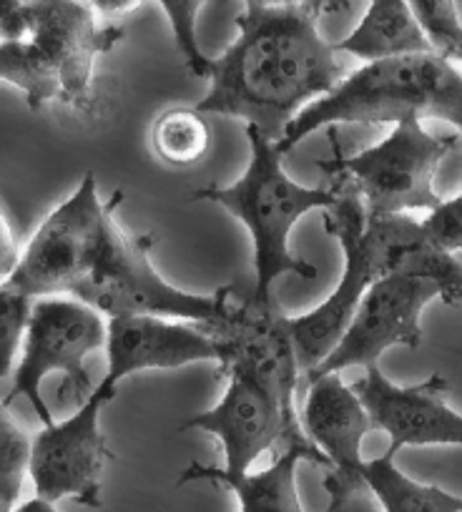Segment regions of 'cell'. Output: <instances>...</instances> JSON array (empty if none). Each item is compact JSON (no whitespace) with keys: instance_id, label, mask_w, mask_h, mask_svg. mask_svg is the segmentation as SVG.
<instances>
[{"instance_id":"cell-7","label":"cell","mask_w":462,"mask_h":512,"mask_svg":"<svg viewBox=\"0 0 462 512\" xmlns=\"http://www.w3.org/2000/svg\"><path fill=\"white\" fill-rule=\"evenodd\" d=\"M121 201L124 191H113L111 199L101 201L96 176L88 171L78 189L38 226L3 287L31 299L71 297L93 269L108 221Z\"/></svg>"},{"instance_id":"cell-2","label":"cell","mask_w":462,"mask_h":512,"mask_svg":"<svg viewBox=\"0 0 462 512\" xmlns=\"http://www.w3.org/2000/svg\"><path fill=\"white\" fill-rule=\"evenodd\" d=\"M337 204L322 211L324 231L344 251V274L337 289L314 312L289 317L297 357L304 372L317 367L350 327L365 294L380 279L400 274L407 256L427 239L422 221L410 214L367 216L360 194L344 181H332Z\"/></svg>"},{"instance_id":"cell-24","label":"cell","mask_w":462,"mask_h":512,"mask_svg":"<svg viewBox=\"0 0 462 512\" xmlns=\"http://www.w3.org/2000/svg\"><path fill=\"white\" fill-rule=\"evenodd\" d=\"M36 299L0 284V382L13 372L18 352H23L28 322Z\"/></svg>"},{"instance_id":"cell-18","label":"cell","mask_w":462,"mask_h":512,"mask_svg":"<svg viewBox=\"0 0 462 512\" xmlns=\"http://www.w3.org/2000/svg\"><path fill=\"white\" fill-rule=\"evenodd\" d=\"M334 51L350 53L365 63L435 53L425 31L417 23L410 3H402V0H375V3H370L360 26L347 38L334 43Z\"/></svg>"},{"instance_id":"cell-9","label":"cell","mask_w":462,"mask_h":512,"mask_svg":"<svg viewBox=\"0 0 462 512\" xmlns=\"http://www.w3.org/2000/svg\"><path fill=\"white\" fill-rule=\"evenodd\" d=\"M119 384L103 382L68 420L53 422L33 437L31 475L38 500L51 505L76 500L98 510L103 505L101 482L106 462L113 460L101 427V412L116 397Z\"/></svg>"},{"instance_id":"cell-29","label":"cell","mask_w":462,"mask_h":512,"mask_svg":"<svg viewBox=\"0 0 462 512\" xmlns=\"http://www.w3.org/2000/svg\"><path fill=\"white\" fill-rule=\"evenodd\" d=\"M13 512H58V510L51 505V502L38 500V497H33V500H28V502H23V505H18Z\"/></svg>"},{"instance_id":"cell-19","label":"cell","mask_w":462,"mask_h":512,"mask_svg":"<svg viewBox=\"0 0 462 512\" xmlns=\"http://www.w3.org/2000/svg\"><path fill=\"white\" fill-rule=\"evenodd\" d=\"M395 457L397 452L387 447L385 455L362 465L367 490L380 500L385 512H462V497L412 480L395 465Z\"/></svg>"},{"instance_id":"cell-28","label":"cell","mask_w":462,"mask_h":512,"mask_svg":"<svg viewBox=\"0 0 462 512\" xmlns=\"http://www.w3.org/2000/svg\"><path fill=\"white\" fill-rule=\"evenodd\" d=\"M93 11H98L101 16H119V13H129L134 11L136 6H141V3H124V0H116V3H111V0H98V3H91Z\"/></svg>"},{"instance_id":"cell-6","label":"cell","mask_w":462,"mask_h":512,"mask_svg":"<svg viewBox=\"0 0 462 512\" xmlns=\"http://www.w3.org/2000/svg\"><path fill=\"white\" fill-rule=\"evenodd\" d=\"M151 246L154 236H131L111 219L93 269L71 297L106 319L161 317L211 324L229 312L234 289L221 287L214 294H191L171 287L151 262Z\"/></svg>"},{"instance_id":"cell-23","label":"cell","mask_w":462,"mask_h":512,"mask_svg":"<svg viewBox=\"0 0 462 512\" xmlns=\"http://www.w3.org/2000/svg\"><path fill=\"white\" fill-rule=\"evenodd\" d=\"M417 23L425 31L432 51L450 61L452 66H462V23L457 18V8L450 0H415L410 3Z\"/></svg>"},{"instance_id":"cell-15","label":"cell","mask_w":462,"mask_h":512,"mask_svg":"<svg viewBox=\"0 0 462 512\" xmlns=\"http://www.w3.org/2000/svg\"><path fill=\"white\" fill-rule=\"evenodd\" d=\"M352 390L365 405L372 427L390 437V450L462 445V415L447 405L450 384L442 374H432L412 387H400L375 364L367 367L365 377L357 379Z\"/></svg>"},{"instance_id":"cell-10","label":"cell","mask_w":462,"mask_h":512,"mask_svg":"<svg viewBox=\"0 0 462 512\" xmlns=\"http://www.w3.org/2000/svg\"><path fill=\"white\" fill-rule=\"evenodd\" d=\"M206 334L219 349L221 372H244L257 379L277 400L284 420L294 435H307L299 420L297 387L302 382V364L297 357L289 317L274 304H229L219 322L206 324Z\"/></svg>"},{"instance_id":"cell-1","label":"cell","mask_w":462,"mask_h":512,"mask_svg":"<svg viewBox=\"0 0 462 512\" xmlns=\"http://www.w3.org/2000/svg\"><path fill=\"white\" fill-rule=\"evenodd\" d=\"M237 41L214 58L211 88L199 113L257 126L279 144L289 123L347 78L337 51L319 33V18L347 3H244Z\"/></svg>"},{"instance_id":"cell-26","label":"cell","mask_w":462,"mask_h":512,"mask_svg":"<svg viewBox=\"0 0 462 512\" xmlns=\"http://www.w3.org/2000/svg\"><path fill=\"white\" fill-rule=\"evenodd\" d=\"M427 239L440 246L447 254H455L462 249V194L450 201H442L435 211L422 219Z\"/></svg>"},{"instance_id":"cell-11","label":"cell","mask_w":462,"mask_h":512,"mask_svg":"<svg viewBox=\"0 0 462 512\" xmlns=\"http://www.w3.org/2000/svg\"><path fill=\"white\" fill-rule=\"evenodd\" d=\"M440 289L410 274H390L380 279L357 307L350 327L337 347L307 372V382L347 367H375L390 347L417 349L422 344L420 317Z\"/></svg>"},{"instance_id":"cell-3","label":"cell","mask_w":462,"mask_h":512,"mask_svg":"<svg viewBox=\"0 0 462 512\" xmlns=\"http://www.w3.org/2000/svg\"><path fill=\"white\" fill-rule=\"evenodd\" d=\"M437 118L455 126L462 141V71L437 53L365 63L347 73L329 96L304 108L277 144L289 154L307 136L334 123H400Z\"/></svg>"},{"instance_id":"cell-17","label":"cell","mask_w":462,"mask_h":512,"mask_svg":"<svg viewBox=\"0 0 462 512\" xmlns=\"http://www.w3.org/2000/svg\"><path fill=\"white\" fill-rule=\"evenodd\" d=\"M302 462L327 467L329 460L319 447H284L272 467L259 472H226L224 467L191 462L179 475L176 485L189 482H216L237 495L239 512H304L297 495V470Z\"/></svg>"},{"instance_id":"cell-16","label":"cell","mask_w":462,"mask_h":512,"mask_svg":"<svg viewBox=\"0 0 462 512\" xmlns=\"http://www.w3.org/2000/svg\"><path fill=\"white\" fill-rule=\"evenodd\" d=\"M108 372L106 379L119 384L144 369H176L191 362H216V342L194 324L161 317L108 319Z\"/></svg>"},{"instance_id":"cell-5","label":"cell","mask_w":462,"mask_h":512,"mask_svg":"<svg viewBox=\"0 0 462 512\" xmlns=\"http://www.w3.org/2000/svg\"><path fill=\"white\" fill-rule=\"evenodd\" d=\"M332 159L319 161L329 181H344L360 194L367 216L435 211L442 204L435 194V176L445 156L462 146L460 136H435L420 118H405L392 134L372 149L344 156L337 126L327 128Z\"/></svg>"},{"instance_id":"cell-21","label":"cell","mask_w":462,"mask_h":512,"mask_svg":"<svg viewBox=\"0 0 462 512\" xmlns=\"http://www.w3.org/2000/svg\"><path fill=\"white\" fill-rule=\"evenodd\" d=\"M0 81L21 88L33 111L53 101L63 103L61 83L43 66L26 38L23 41H0Z\"/></svg>"},{"instance_id":"cell-12","label":"cell","mask_w":462,"mask_h":512,"mask_svg":"<svg viewBox=\"0 0 462 512\" xmlns=\"http://www.w3.org/2000/svg\"><path fill=\"white\" fill-rule=\"evenodd\" d=\"M28 36L43 66L63 88V106L88 111L93 106V61L124 41L121 26H101L91 3L43 0L26 3Z\"/></svg>"},{"instance_id":"cell-20","label":"cell","mask_w":462,"mask_h":512,"mask_svg":"<svg viewBox=\"0 0 462 512\" xmlns=\"http://www.w3.org/2000/svg\"><path fill=\"white\" fill-rule=\"evenodd\" d=\"M211 134L196 108L166 111L151 131V146L156 156L171 166H191L209 151Z\"/></svg>"},{"instance_id":"cell-13","label":"cell","mask_w":462,"mask_h":512,"mask_svg":"<svg viewBox=\"0 0 462 512\" xmlns=\"http://www.w3.org/2000/svg\"><path fill=\"white\" fill-rule=\"evenodd\" d=\"M299 420L309 440L332 465L322 482L329 495L327 512H344L352 497L367 490L362 477V442L375 430L370 415L352 384H344L339 374H327L309 382Z\"/></svg>"},{"instance_id":"cell-25","label":"cell","mask_w":462,"mask_h":512,"mask_svg":"<svg viewBox=\"0 0 462 512\" xmlns=\"http://www.w3.org/2000/svg\"><path fill=\"white\" fill-rule=\"evenodd\" d=\"M161 6H164L166 16H169L176 46H179L191 76L211 78L214 58L204 56L199 48V41H196V16H199L204 3H199V0H161Z\"/></svg>"},{"instance_id":"cell-4","label":"cell","mask_w":462,"mask_h":512,"mask_svg":"<svg viewBox=\"0 0 462 512\" xmlns=\"http://www.w3.org/2000/svg\"><path fill=\"white\" fill-rule=\"evenodd\" d=\"M252 159L247 171L234 184H209L194 191V201H214L237 216L252 234L254 244V289L249 302L274 304L272 284L284 274L299 279H317V269L299 259L289 246V234L304 214L314 209H332L337 189L299 186L284 174L282 154L257 126H247Z\"/></svg>"},{"instance_id":"cell-27","label":"cell","mask_w":462,"mask_h":512,"mask_svg":"<svg viewBox=\"0 0 462 512\" xmlns=\"http://www.w3.org/2000/svg\"><path fill=\"white\" fill-rule=\"evenodd\" d=\"M21 254L23 249L18 246L16 234H13L11 224H8V219L3 216V211H0V279H3V282L13 277V272H16L18 264H21Z\"/></svg>"},{"instance_id":"cell-22","label":"cell","mask_w":462,"mask_h":512,"mask_svg":"<svg viewBox=\"0 0 462 512\" xmlns=\"http://www.w3.org/2000/svg\"><path fill=\"white\" fill-rule=\"evenodd\" d=\"M33 437L18 425L6 402H0V512H13L31 470Z\"/></svg>"},{"instance_id":"cell-8","label":"cell","mask_w":462,"mask_h":512,"mask_svg":"<svg viewBox=\"0 0 462 512\" xmlns=\"http://www.w3.org/2000/svg\"><path fill=\"white\" fill-rule=\"evenodd\" d=\"M108 319L88 304L73 297H43L33 302L21 362L13 377V390L3 402L11 405L26 397L43 427L53 425V415L41 395L48 374H63L78 407L96 390L88 377L86 359L96 349L106 347Z\"/></svg>"},{"instance_id":"cell-14","label":"cell","mask_w":462,"mask_h":512,"mask_svg":"<svg viewBox=\"0 0 462 512\" xmlns=\"http://www.w3.org/2000/svg\"><path fill=\"white\" fill-rule=\"evenodd\" d=\"M179 430L214 435L221 442L226 472H249L272 447H317L307 435H294L277 400L244 372H226V392L219 405L186 417Z\"/></svg>"}]
</instances>
